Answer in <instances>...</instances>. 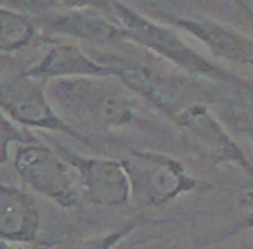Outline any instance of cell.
<instances>
[{"label":"cell","instance_id":"1","mask_svg":"<svg viewBox=\"0 0 253 249\" xmlns=\"http://www.w3.org/2000/svg\"><path fill=\"white\" fill-rule=\"evenodd\" d=\"M108 78H66L54 80L49 94L54 109L70 125L78 123L92 130H116L130 125L134 107L130 99Z\"/></svg>","mask_w":253,"mask_h":249},{"label":"cell","instance_id":"2","mask_svg":"<svg viewBox=\"0 0 253 249\" xmlns=\"http://www.w3.org/2000/svg\"><path fill=\"white\" fill-rule=\"evenodd\" d=\"M109 9L115 11V18L120 21L125 32V38L139 43L144 49L165 57L167 61L173 63L175 66L182 68L184 71H189L194 74H201L210 80L218 81H239L236 74L222 70L220 66L213 64L203 57L200 52L189 47L175 30L163 26L148 19L146 16L139 14L132 7L118 2H111Z\"/></svg>","mask_w":253,"mask_h":249},{"label":"cell","instance_id":"3","mask_svg":"<svg viewBox=\"0 0 253 249\" xmlns=\"http://www.w3.org/2000/svg\"><path fill=\"white\" fill-rule=\"evenodd\" d=\"M132 192L146 204L163 206L196 187V180L175 159L160 152L130 151L122 159Z\"/></svg>","mask_w":253,"mask_h":249},{"label":"cell","instance_id":"4","mask_svg":"<svg viewBox=\"0 0 253 249\" xmlns=\"http://www.w3.org/2000/svg\"><path fill=\"white\" fill-rule=\"evenodd\" d=\"M111 68L115 70V76H118L130 90L148 99L170 118L189 106L205 104V99L208 97L201 85L184 76L165 73L158 68L142 66L139 63H125Z\"/></svg>","mask_w":253,"mask_h":249},{"label":"cell","instance_id":"5","mask_svg":"<svg viewBox=\"0 0 253 249\" xmlns=\"http://www.w3.org/2000/svg\"><path fill=\"white\" fill-rule=\"evenodd\" d=\"M47 81L28 76L25 71L5 78L0 85V104L4 116L12 123L25 127L43 128V130L63 132L75 139H82V134L70 127L45 94Z\"/></svg>","mask_w":253,"mask_h":249},{"label":"cell","instance_id":"6","mask_svg":"<svg viewBox=\"0 0 253 249\" xmlns=\"http://www.w3.org/2000/svg\"><path fill=\"white\" fill-rule=\"evenodd\" d=\"M12 161L21 180L35 192L54 201L64 210L77 206V189L70 178L66 161L56 151L39 142H32L21 145Z\"/></svg>","mask_w":253,"mask_h":249},{"label":"cell","instance_id":"7","mask_svg":"<svg viewBox=\"0 0 253 249\" xmlns=\"http://www.w3.org/2000/svg\"><path fill=\"white\" fill-rule=\"evenodd\" d=\"M182 135L201 154L215 163H229L243 170H252L245 152L229 137L220 123L205 104H194L173 116Z\"/></svg>","mask_w":253,"mask_h":249},{"label":"cell","instance_id":"8","mask_svg":"<svg viewBox=\"0 0 253 249\" xmlns=\"http://www.w3.org/2000/svg\"><path fill=\"white\" fill-rule=\"evenodd\" d=\"M61 158L80 173L85 192L94 204L118 208L128 203L134 194L130 177L122 161L106 158H85L70 151L61 152Z\"/></svg>","mask_w":253,"mask_h":249},{"label":"cell","instance_id":"9","mask_svg":"<svg viewBox=\"0 0 253 249\" xmlns=\"http://www.w3.org/2000/svg\"><path fill=\"white\" fill-rule=\"evenodd\" d=\"M39 28L56 35L73 36L88 42H115L125 38V32L120 23H115L102 12L88 9H70V11H50L35 16Z\"/></svg>","mask_w":253,"mask_h":249},{"label":"cell","instance_id":"10","mask_svg":"<svg viewBox=\"0 0 253 249\" xmlns=\"http://www.w3.org/2000/svg\"><path fill=\"white\" fill-rule=\"evenodd\" d=\"M184 32L194 35L211 54L239 66L253 68V38L208 18H180L175 21Z\"/></svg>","mask_w":253,"mask_h":249},{"label":"cell","instance_id":"11","mask_svg":"<svg viewBox=\"0 0 253 249\" xmlns=\"http://www.w3.org/2000/svg\"><path fill=\"white\" fill-rule=\"evenodd\" d=\"M28 76L49 80H66V78H111L115 70L109 64L92 61L78 47L70 43H54L52 49L33 66L26 68Z\"/></svg>","mask_w":253,"mask_h":249},{"label":"cell","instance_id":"12","mask_svg":"<svg viewBox=\"0 0 253 249\" xmlns=\"http://www.w3.org/2000/svg\"><path fill=\"white\" fill-rule=\"evenodd\" d=\"M40 218L39 206L23 190L7 183L0 187V237L2 241L35 242L39 237Z\"/></svg>","mask_w":253,"mask_h":249},{"label":"cell","instance_id":"13","mask_svg":"<svg viewBox=\"0 0 253 249\" xmlns=\"http://www.w3.org/2000/svg\"><path fill=\"white\" fill-rule=\"evenodd\" d=\"M35 18L11 11L7 7H0V50L4 54L14 52L26 47L37 33Z\"/></svg>","mask_w":253,"mask_h":249},{"label":"cell","instance_id":"14","mask_svg":"<svg viewBox=\"0 0 253 249\" xmlns=\"http://www.w3.org/2000/svg\"><path fill=\"white\" fill-rule=\"evenodd\" d=\"M135 225H126V227H122L118 230L111 232V234H106L102 237H94V239H85V241H80L77 244H73L70 249H111L116 242H120L123 237L128 235V232L134 230Z\"/></svg>","mask_w":253,"mask_h":249},{"label":"cell","instance_id":"15","mask_svg":"<svg viewBox=\"0 0 253 249\" xmlns=\"http://www.w3.org/2000/svg\"><path fill=\"white\" fill-rule=\"evenodd\" d=\"M21 142L25 144H32L37 142L35 139H26V135H23L21 132H18L14 128V125H11V119L4 116V125H2V161H7L9 159V142Z\"/></svg>","mask_w":253,"mask_h":249},{"label":"cell","instance_id":"16","mask_svg":"<svg viewBox=\"0 0 253 249\" xmlns=\"http://www.w3.org/2000/svg\"><path fill=\"white\" fill-rule=\"evenodd\" d=\"M2 249H21V248H16V246H14V244H11V242L2 241Z\"/></svg>","mask_w":253,"mask_h":249},{"label":"cell","instance_id":"17","mask_svg":"<svg viewBox=\"0 0 253 249\" xmlns=\"http://www.w3.org/2000/svg\"><path fill=\"white\" fill-rule=\"evenodd\" d=\"M248 223H250V225H252V227H253V213L250 214V218H248Z\"/></svg>","mask_w":253,"mask_h":249}]
</instances>
